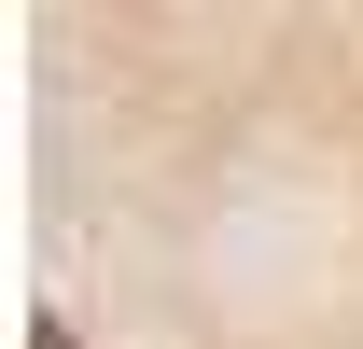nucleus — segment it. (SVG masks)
Instances as JSON below:
<instances>
[{
	"label": "nucleus",
	"instance_id": "1",
	"mask_svg": "<svg viewBox=\"0 0 363 349\" xmlns=\"http://www.w3.org/2000/svg\"><path fill=\"white\" fill-rule=\"evenodd\" d=\"M28 349H84V336H70V321H28Z\"/></svg>",
	"mask_w": 363,
	"mask_h": 349
}]
</instances>
